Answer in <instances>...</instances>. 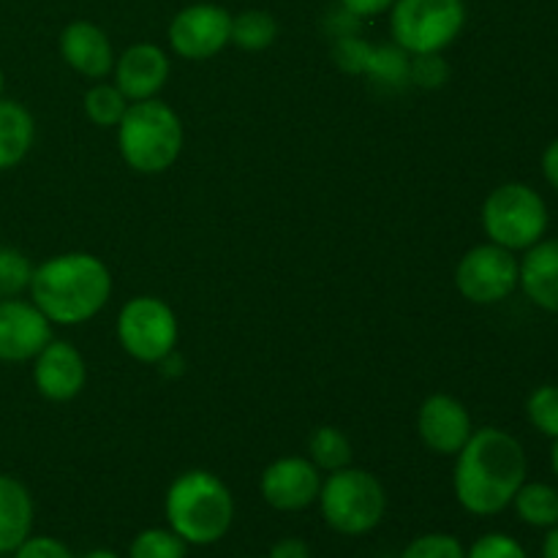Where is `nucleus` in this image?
Returning <instances> with one entry per match:
<instances>
[{
  "label": "nucleus",
  "mask_w": 558,
  "mask_h": 558,
  "mask_svg": "<svg viewBox=\"0 0 558 558\" xmlns=\"http://www.w3.org/2000/svg\"><path fill=\"white\" fill-rule=\"evenodd\" d=\"M452 281L472 305H499L518 292L521 259L496 243H480L458 259Z\"/></svg>",
  "instance_id": "nucleus-9"
},
{
  "label": "nucleus",
  "mask_w": 558,
  "mask_h": 558,
  "mask_svg": "<svg viewBox=\"0 0 558 558\" xmlns=\"http://www.w3.org/2000/svg\"><path fill=\"white\" fill-rule=\"evenodd\" d=\"M550 469H554V474L558 480V439H554V450H550Z\"/></svg>",
  "instance_id": "nucleus-37"
},
{
  "label": "nucleus",
  "mask_w": 558,
  "mask_h": 558,
  "mask_svg": "<svg viewBox=\"0 0 558 558\" xmlns=\"http://www.w3.org/2000/svg\"><path fill=\"white\" fill-rule=\"evenodd\" d=\"M36 142V120L20 101L0 96V172L14 169Z\"/></svg>",
  "instance_id": "nucleus-20"
},
{
  "label": "nucleus",
  "mask_w": 558,
  "mask_h": 558,
  "mask_svg": "<svg viewBox=\"0 0 558 558\" xmlns=\"http://www.w3.org/2000/svg\"><path fill=\"white\" fill-rule=\"evenodd\" d=\"M14 558H74L69 550V545L60 543V539L47 537V534H38V537H27L20 548L11 554Z\"/></svg>",
  "instance_id": "nucleus-31"
},
{
  "label": "nucleus",
  "mask_w": 558,
  "mask_h": 558,
  "mask_svg": "<svg viewBox=\"0 0 558 558\" xmlns=\"http://www.w3.org/2000/svg\"><path fill=\"white\" fill-rule=\"evenodd\" d=\"M278 20L265 9H245L232 14V44L243 52H265L278 41Z\"/></svg>",
  "instance_id": "nucleus-22"
},
{
  "label": "nucleus",
  "mask_w": 558,
  "mask_h": 558,
  "mask_svg": "<svg viewBox=\"0 0 558 558\" xmlns=\"http://www.w3.org/2000/svg\"><path fill=\"white\" fill-rule=\"evenodd\" d=\"M169 49L178 58L205 63L232 44V11L218 3H191L167 27Z\"/></svg>",
  "instance_id": "nucleus-10"
},
{
  "label": "nucleus",
  "mask_w": 558,
  "mask_h": 558,
  "mask_svg": "<svg viewBox=\"0 0 558 558\" xmlns=\"http://www.w3.org/2000/svg\"><path fill=\"white\" fill-rule=\"evenodd\" d=\"M308 458L322 474L338 472V469L352 466V441L336 425H319L308 439Z\"/></svg>",
  "instance_id": "nucleus-23"
},
{
  "label": "nucleus",
  "mask_w": 558,
  "mask_h": 558,
  "mask_svg": "<svg viewBox=\"0 0 558 558\" xmlns=\"http://www.w3.org/2000/svg\"><path fill=\"white\" fill-rule=\"evenodd\" d=\"M512 510L526 526L554 529L558 526V488L548 483H523L512 499Z\"/></svg>",
  "instance_id": "nucleus-21"
},
{
  "label": "nucleus",
  "mask_w": 558,
  "mask_h": 558,
  "mask_svg": "<svg viewBox=\"0 0 558 558\" xmlns=\"http://www.w3.org/2000/svg\"><path fill=\"white\" fill-rule=\"evenodd\" d=\"M398 558H466V548L452 534L430 532L414 537Z\"/></svg>",
  "instance_id": "nucleus-29"
},
{
  "label": "nucleus",
  "mask_w": 558,
  "mask_h": 558,
  "mask_svg": "<svg viewBox=\"0 0 558 558\" xmlns=\"http://www.w3.org/2000/svg\"><path fill=\"white\" fill-rule=\"evenodd\" d=\"M316 505L332 532L343 537H365L385 521L387 490L368 469L347 466L327 474Z\"/></svg>",
  "instance_id": "nucleus-5"
},
{
  "label": "nucleus",
  "mask_w": 558,
  "mask_h": 558,
  "mask_svg": "<svg viewBox=\"0 0 558 558\" xmlns=\"http://www.w3.org/2000/svg\"><path fill=\"white\" fill-rule=\"evenodd\" d=\"M480 221L488 243L523 254L548 234L550 213L537 189L526 183H501L485 196Z\"/></svg>",
  "instance_id": "nucleus-6"
},
{
  "label": "nucleus",
  "mask_w": 558,
  "mask_h": 558,
  "mask_svg": "<svg viewBox=\"0 0 558 558\" xmlns=\"http://www.w3.org/2000/svg\"><path fill=\"white\" fill-rule=\"evenodd\" d=\"M526 417L537 434L558 439V387L539 385L526 401Z\"/></svg>",
  "instance_id": "nucleus-26"
},
{
  "label": "nucleus",
  "mask_w": 558,
  "mask_h": 558,
  "mask_svg": "<svg viewBox=\"0 0 558 558\" xmlns=\"http://www.w3.org/2000/svg\"><path fill=\"white\" fill-rule=\"evenodd\" d=\"M82 558H123V556L114 554V550H109V548H96V550H90V554H85Z\"/></svg>",
  "instance_id": "nucleus-36"
},
{
  "label": "nucleus",
  "mask_w": 558,
  "mask_h": 558,
  "mask_svg": "<svg viewBox=\"0 0 558 558\" xmlns=\"http://www.w3.org/2000/svg\"><path fill=\"white\" fill-rule=\"evenodd\" d=\"M129 98L123 96L114 82L98 80L96 85L87 87L85 98H82V109H85V118L90 120L96 129H118V123L123 120L125 109H129Z\"/></svg>",
  "instance_id": "nucleus-24"
},
{
  "label": "nucleus",
  "mask_w": 558,
  "mask_h": 558,
  "mask_svg": "<svg viewBox=\"0 0 558 558\" xmlns=\"http://www.w3.org/2000/svg\"><path fill=\"white\" fill-rule=\"evenodd\" d=\"M33 385H36L38 396L52 403L74 401L87 385L85 354L71 341L52 338L33 357Z\"/></svg>",
  "instance_id": "nucleus-14"
},
{
  "label": "nucleus",
  "mask_w": 558,
  "mask_h": 558,
  "mask_svg": "<svg viewBox=\"0 0 558 558\" xmlns=\"http://www.w3.org/2000/svg\"><path fill=\"white\" fill-rule=\"evenodd\" d=\"M189 543L180 539L172 529H145L129 545V558H185Z\"/></svg>",
  "instance_id": "nucleus-25"
},
{
  "label": "nucleus",
  "mask_w": 558,
  "mask_h": 558,
  "mask_svg": "<svg viewBox=\"0 0 558 558\" xmlns=\"http://www.w3.org/2000/svg\"><path fill=\"white\" fill-rule=\"evenodd\" d=\"M543 558H558V526L548 529V534H545Z\"/></svg>",
  "instance_id": "nucleus-35"
},
{
  "label": "nucleus",
  "mask_w": 558,
  "mask_h": 558,
  "mask_svg": "<svg viewBox=\"0 0 558 558\" xmlns=\"http://www.w3.org/2000/svg\"><path fill=\"white\" fill-rule=\"evenodd\" d=\"M343 14L354 16V20H371V16H381L396 5V0H338Z\"/></svg>",
  "instance_id": "nucleus-32"
},
{
  "label": "nucleus",
  "mask_w": 558,
  "mask_h": 558,
  "mask_svg": "<svg viewBox=\"0 0 558 558\" xmlns=\"http://www.w3.org/2000/svg\"><path fill=\"white\" fill-rule=\"evenodd\" d=\"M332 58L347 74H365L392 90L409 85V52H403L398 44H371L343 33L336 38Z\"/></svg>",
  "instance_id": "nucleus-13"
},
{
  "label": "nucleus",
  "mask_w": 558,
  "mask_h": 558,
  "mask_svg": "<svg viewBox=\"0 0 558 558\" xmlns=\"http://www.w3.org/2000/svg\"><path fill=\"white\" fill-rule=\"evenodd\" d=\"M466 558H529V554L510 534L488 532L469 545Z\"/></svg>",
  "instance_id": "nucleus-30"
},
{
  "label": "nucleus",
  "mask_w": 558,
  "mask_h": 558,
  "mask_svg": "<svg viewBox=\"0 0 558 558\" xmlns=\"http://www.w3.org/2000/svg\"><path fill=\"white\" fill-rule=\"evenodd\" d=\"M518 289L537 308L558 314V238H543L523 251Z\"/></svg>",
  "instance_id": "nucleus-18"
},
{
  "label": "nucleus",
  "mask_w": 558,
  "mask_h": 558,
  "mask_svg": "<svg viewBox=\"0 0 558 558\" xmlns=\"http://www.w3.org/2000/svg\"><path fill=\"white\" fill-rule=\"evenodd\" d=\"M114 134L120 158L136 174L169 172L185 145L183 120L161 98L131 101Z\"/></svg>",
  "instance_id": "nucleus-4"
},
{
  "label": "nucleus",
  "mask_w": 558,
  "mask_h": 558,
  "mask_svg": "<svg viewBox=\"0 0 558 558\" xmlns=\"http://www.w3.org/2000/svg\"><path fill=\"white\" fill-rule=\"evenodd\" d=\"M33 262L16 248H0V300L20 298L33 278Z\"/></svg>",
  "instance_id": "nucleus-27"
},
{
  "label": "nucleus",
  "mask_w": 558,
  "mask_h": 558,
  "mask_svg": "<svg viewBox=\"0 0 558 558\" xmlns=\"http://www.w3.org/2000/svg\"><path fill=\"white\" fill-rule=\"evenodd\" d=\"M172 76V60L167 49L153 41H136L114 58L112 82L129 101L158 98Z\"/></svg>",
  "instance_id": "nucleus-16"
},
{
  "label": "nucleus",
  "mask_w": 558,
  "mask_h": 558,
  "mask_svg": "<svg viewBox=\"0 0 558 558\" xmlns=\"http://www.w3.org/2000/svg\"><path fill=\"white\" fill-rule=\"evenodd\" d=\"M120 349L142 365H158L178 349V314L156 294H134L120 308L114 322Z\"/></svg>",
  "instance_id": "nucleus-8"
},
{
  "label": "nucleus",
  "mask_w": 558,
  "mask_h": 558,
  "mask_svg": "<svg viewBox=\"0 0 558 558\" xmlns=\"http://www.w3.org/2000/svg\"><path fill=\"white\" fill-rule=\"evenodd\" d=\"M325 477L303 456H283L267 463L259 477V494L276 512H303L316 505Z\"/></svg>",
  "instance_id": "nucleus-11"
},
{
  "label": "nucleus",
  "mask_w": 558,
  "mask_h": 558,
  "mask_svg": "<svg viewBox=\"0 0 558 558\" xmlns=\"http://www.w3.org/2000/svg\"><path fill=\"white\" fill-rule=\"evenodd\" d=\"M267 558H311V550H308V545H305V539L283 537L272 545Z\"/></svg>",
  "instance_id": "nucleus-33"
},
{
  "label": "nucleus",
  "mask_w": 558,
  "mask_h": 558,
  "mask_svg": "<svg viewBox=\"0 0 558 558\" xmlns=\"http://www.w3.org/2000/svg\"><path fill=\"white\" fill-rule=\"evenodd\" d=\"M234 496L218 474L189 469L178 474L163 496L167 526L189 543V548L221 543L234 526Z\"/></svg>",
  "instance_id": "nucleus-3"
},
{
  "label": "nucleus",
  "mask_w": 558,
  "mask_h": 558,
  "mask_svg": "<svg viewBox=\"0 0 558 558\" xmlns=\"http://www.w3.org/2000/svg\"><path fill=\"white\" fill-rule=\"evenodd\" d=\"M52 327L31 300H0V363H33L54 338Z\"/></svg>",
  "instance_id": "nucleus-15"
},
{
  "label": "nucleus",
  "mask_w": 558,
  "mask_h": 558,
  "mask_svg": "<svg viewBox=\"0 0 558 558\" xmlns=\"http://www.w3.org/2000/svg\"><path fill=\"white\" fill-rule=\"evenodd\" d=\"M529 477V458L521 441L507 430L485 425L456 456L452 494L458 505L477 518H494L515 499Z\"/></svg>",
  "instance_id": "nucleus-1"
},
{
  "label": "nucleus",
  "mask_w": 558,
  "mask_h": 558,
  "mask_svg": "<svg viewBox=\"0 0 558 558\" xmlns=\"http://www.w3.org/2000/svg\"><path fill=\"white\" fill-rule=\"evenodd\" d=\"M112 272L87 251H69L33 267L31 303L58 327H76L96 319L112 298Z\"/></svg>",
  "instance_id": "nucleus-2"
},
{
  "label": "nucleus",
  "mask_w": 558,
  "mask_h": 558,
  "mask_svg": "<svg viewBox=\"0 0 558 558\" xmlns=\"http://www.w3.org/2000/svg\"><path fill=\"white\" fill-rule=\"evenodd\" d=\"M474 434V420L466 403L450 392H434L417 409V436L425 450L441 458H456Z\"/></svg>",
  "instance_id": "nucleus-12"
},
{
  "label": "nucleus",
  "mask_w": 558,
  "mask_h": 558,
  "mask_svg": "<svg viewBox=\"0 0 558 558\" xmlns=\"http://www.w3.org/2000/svg\"><path fill=\"white\" fill-rule=\"evenodd\" d=\"M36 507L25 485L11 474H0V556L14 554L33 532Z\"/></svg>",
  "instance_id": "nucleus-19"
},
{
  "label": "nucleus",
  "mask_w": 558,
  "mask_h": 558,
  "mask_svg": "<svg viewBox=\"0 0 558 558\" xmlns=\"http://www.w3.org/2000/svg\"><path fill=\"white\" fill-rule=\"evenodd\" d=\"M58 49L63 63L85 80H107L114 69V49L107 31L90 20H74L60 31Z\"/></svg>",
  "instance_id": "nucleus-17"
},
{
  "label": "nucleus",
  "mask_w": 558,
  "mask_h": 558,
  "mask_svg": "<svg viewBox=\"0 0 558 558\" xmlns=\"http://www.w3.org/2000/svg\"><path fill=\"white\" fill-rule=\"evenodd\" d=\"M450 82V63L445 52L409 54V85L420 90H441Z\"/></svg>",
  "instance_id": "nucleus-28"
},
{
  "label": "nucleus",
  "mask_w": 558,
  "mask_h": 558,
  "mask_svg": "<svg viewBox=\"0 0 558 558\" xmlns=\"http://www.w3.org/2000/svg\"><path fill=\"white\" fill-rule=\"evenodd\" d=\"M3 87H5V76H3V69H0V96H3Z\"/></svg>",
  "instance_id": "nucleus-38"
},
{
  "label": "nucleus",
  "mask_w": 558,
  "mask_h": 558,
  "mask_svg": "<svg viewBox=\"0 0 558 558\" xmlns=\"http://www.w3.org/2000/svg\"><path fill=\"white\" fill-rule=\"evenodd\" d=\"M539 167H543V178L548 180L550 189L558 191V140H554L548 147H545Z\"/></svg>",
  "instance_id": "nucleus-34"
},
{
  "label": "nucleus",
  "mask_w": 558,
  "mask_h": 558,
  "mask_svg": "<svg viewBox=\"0 0 558 558\" xmlns=\"http://www.w3.org/2000/svg\"><path fill=\"white\" fill-rule=\"evenodd\" d=\"M387 14L392 44L409 54L445 52L466 27L463 0H396Z\"/></svg>",
  "instance_id": "nucleus-7"
}]
</instances>
